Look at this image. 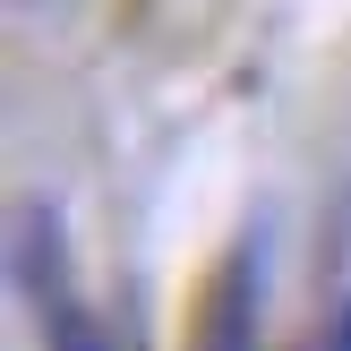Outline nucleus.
I'll list each match as a JSON object with an SVG mask.
<instances>
[{
    "instance_id": "obj_1",
    "label": "nucleus",
    "mask_w": 351,
    "mask_h": 351,
    "mask_svg": "<svg viewBox=\"0 0 351 351\" xmlns=\"http://www.w3.org/2000/svg\"><path fill=\"white\" fill-rule=\"evenodd\" d=\"M257 317H266V249H257V232H249L206 274L197 317H189V351H257Z\"/></svg>"
},
{
    "instance_id": "obj_2",
    "label": "nucleus",
    "mask_w": 351,
    "mask_h": 351,
    "mask_svg": "<svg viewBox=\"0 0 351 351\" xmlns=\"http://www.w3.org/2000/svg\"><path fill=\"white\" fill-rule=\"evenodd\" d=\"M17 283H26L34 317H43V308H60V300H77V291H69V240H60V206H43V197H26V206H17Z\"/></svg>"
},
{
    "instance_id": "obj_3",
    "label": "nucleus",
    "mask_w": 351,
    "mask_h": 351,
    "mask_svg": "<svg viewBox=\"0 0 351 351\" xmlns=\"http://www.w3.org/2000/svg\"><path fill=\"white\" fill-rule=\"evenodd\" d=\"M34 326H43V351H112V343H103V326H95V308H86V300H60V308H43Z\"/></svg>"
},
{
    "instance_id": "obj_4",
    "label": "nucleus",
    "mask_w": 351,
    "mask_h": 351,
    "mask_svg": "<svg viewBox=\"0 0 351 351\" xmlns=\"http://www.w3.org/2000/svg\"><path fill=\"white\" fill-rule=\"evenodd\" d=\"M308 351H351V291H343L335 308H326V326L308 335Z\"/></svg>"
}]
</instances>
